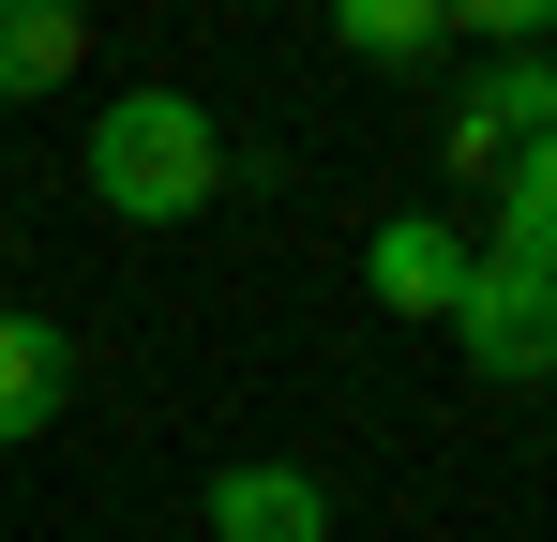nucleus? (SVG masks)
I'll use <instances>...</instances> for the list:
<instances>
[{"mask_svg":"<svg viewBox=\"0 0 557 542\" xmlns=\"http://www.w3.org/2000/svg\"><path fill=\"white\" fill-rule=\"evenodd\" d=\"M211 181H226V136L196 90H106L91 106V196L121 226H196Z\"/></svg>","mask_w":557,"mask_h":542,"instance_id":"nucleus-1","label":"nucleus"},{"mask_svg":"<svg viewBox=\"0 0 557 542\" xmlns=\"http://www.w3.org/2000/svg\"><path fill=\"white\" fill-rule=\"evenodd\" d=\"M453 332H467L482 377H543V361H557V286L482 257V271H467V301H453Z\"/></svg>","mask_w":557,"mask_h":542,"instance_id":"nucleus-2","label":"nucleus"},{"mask_svg":"<svg viewBox=\"0 0 557 542\" xmlns=\"http://www.w3.org/2000/svg\"><path fill=\"white\" fill-rule=\"evenodd\" d=\"M211 542H332V482L242 452V467H211Z\"/></svg>","mask_w":557,"mask_h":542,"instance_id":"nucleus-3","label":"nucleus"},{"mask_svg":"<svg viewBox=\"0 0 557 542\" xmlns=\"http://www.w3.org/2000/svg\"><path fill=\"white\" fill-rule=\"evenodd\" d=\"M528 136H557V76H543V61H497V76L453 90V167L467 181H497Z\"/></svg>","mask_w":557,"mask_h":542,"instance_id":"nucleus-4","label":"nucleus"},{"mask_svg":"<svg viewBox=\"0 0 557 542\" xmlns=\"http://www.w3.org/2000/svg\"><path fill=\"white\" fill-rule=\"evenodd\" d=\"M467 271H482V257H467L437 211H392V226L362 242V286L392 301V317H453V301H467Z\"/></svg>","mask_w":557,"mask_h":542,"instance_id":"nucleus-5","label":"nucleus"},{"mask_svg":"<svg viewBox=\"0 0 557 542\" xmlns=\"http://www.w3.org/2000/svg\"><path fill=\"white\" fill-rule=\"evenodd\" d=\"M76 61H91V15H76V0H0V106L61 90Z\"/></svg>","mask_w":557,"mask_h":542,"instance_id":"nucleus-6","label":"nucleus"},{"mask_svg":"<svg viewBox=\"0 0 557 542\" xmlns=\"http://www.w3.org/2000/svg\"><path fill=\"white\" fill-rule=\"evenodd\" d=\"M61 392H76V347H61L46 317H0V452L46 438V422H61Z\"/></svg>","mask_w":557,"mask_h":542,"instance_id":"nucleus-7","label":"nucleus"},{"mask_svg":"<svg viewBox=\"0 0 557 542\" xmlns=\"http://www.w3.org/2000/svg\"><path fill=\"white\" fill-rule=\"evenodd\" d=\"M497 271H543L557 286V136H528L497 167Z\"/></svg>","mask_w":557,"mask_h":542,"instance_id":"nucleus-8","label":"nucleus"},{"mask_svg":"<svg viewBox=\"0 0 557 542\" xmlns=\"http://www.w3.org/2000/svg\"><path fill=\"white\" fill-rule=\"evenodd\" d=\"M437 30H453V15H422V0H347V15H332L347 61H437Z\"/></svg>","mask_w":557,"mask_h":542,"instance_id":"nucleus-9","label":"nucleus"},{"mask_svg":"<svg viewBox=\"0 0 557 542\" xmlns=\"http://www.w3.org/2000/svg\"><path fill=\"white\" fill-rule=\"evenodd\" d=\"M467 30H482V46H512V61H543V0H467Z\"/></svg>","mask_w":557,"mask_h":542,"instance_id":"nucleus-10","label":"nucleus"},{"mask_svg":"<svg viewBox=\"0 0 557 542\" xmlns=\"http://www.w3.org/2000/svg\"><path fill=\"white\" fill-rule=\"evenodd\" d=\"M543 76H557V30H543Z\"/></svg>","mask_w":557,"mask_h":542,"instance_id":"nucleus-11","label":"nucleus"}]
</instances>
